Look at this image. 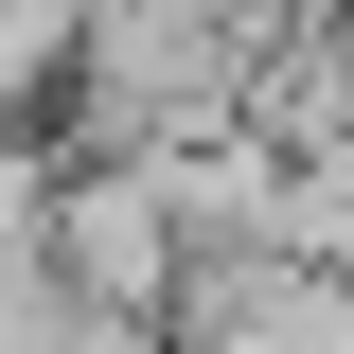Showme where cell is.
Here are the masks:
<instances>
[{
  "instance_id": "1",
  "label": "cell",
  "mask_w": 354,
  "mask_h": 354,
  "mask_svg": "<svg viewBox=\"0 0 354 354\" xmlns=\"http://www.w3.org/2000/svg\"><path fill=\"white\" fill-rule=\"evenodd\" d=\"M266 0H106L71 18V88H53V160H177V142L248 124Z\"/></svg>"
},
{
  "instance_id": "2",
  "label": "cell",
  "mask_w": 354,
  "mask_h": 354,
  "mask_svg": "<svg viewBox=\"0 0 354 354\" xmlns=\"http://www.w3.org/2000/svg\"><path fill=\"white\" fill-rule=\"evenodd\" d=\"M36 266L71 283V301L160 319V301H177V213H160V177H142V160H53V230H36Z\"/></svg>"
},
{
  "instance_id": "3",
  "label": "cell",
  "mask_w": 354,
  "mask_h": 354,
  "mask_svg": "<svg viewBox=\"0 0 354 354\" xmlns=\"http://www.w3.org/2000/svg\"><path fill=\"white\" fill-rule=\"evenodd\" d=\"M53 88H71V0H0V142H53Z\"/></svg>"
},
{
  "instance_id": "4",
  "label": "cell",
  "mask_w": 354,
  "mask_h": 354,
  "mask_svg": "<svg viewBox=\"0 0 354 354\" xmlns=\"http://www.w3.org/2000/svg\"><path fill=\"white\" fill-rule=\"evenodd\" d=\"M36 230H53V142L18 124V142H0V283L36 266Z\"/></svg>"
}]
</instances>
